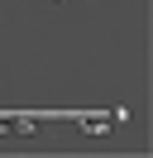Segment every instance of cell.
Returning <instances> with one entry per match:
<instances>
[{
	"mask_svg": "<svg viewBox=\"0 0 153 158\" xmlns=\"http://www.w3.org/2000/svg\"><path fill=\"white\" fill-rule=\"evenodd\" d=\"M48 5H72V0H48Z\"/></svg>",
	"mask_w": 153,
	"mask_h": 158,
	"instance_id": "1",
	"label": "cell"
}]
</instances>
